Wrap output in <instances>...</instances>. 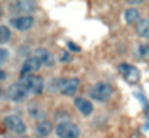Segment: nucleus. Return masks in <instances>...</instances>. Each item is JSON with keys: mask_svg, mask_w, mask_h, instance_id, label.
I'll return each instance as SVG.
<instances>
[{"mask_svg": "<svg viewBox=\"0 0 149 138\" xmlns=\"http://www.w3.org/2000/svg\"><path fill=\"white\" fill-rule=\"evenodd\" d=\"M40 67H42L40 61L36 56H29L24 60L23 66H21V72H23V76H31L32 72H37Z\"/></svg>", "mask_w": 149, "mask_h": 138, "instance_id": "nucleus-10", "label": "nucleus"}, {"mask_svg": "<svg viewBox=\"0 0 149 138\" xmlns=\"http://www.w3.org/2000/svg\"><path fill=\"white\" fill-rule=\"evenodd\" d=\"M68 47H69V50H71V51H80V47L75 45L74 42H68Z\"/></svg>", "mask_w": 149, "mask_h": 138, "instance_id": "nucleus-21", "label": "nucleus"}, {"mask_svg": "<svg viewBox=\"0 0 149 138\" xmlns=\"http://www.w3.org/2000/svg\"><path fill=\"white\" fill-rule=\"evenodd\" d=\"M19 82L26 87L27 93L29 95H40L45 88V82L40 76H36V74H31V76H23L19 79Z\"/></svg>", "mask_w": 149, "mask_h": 138, "instance_id": "nucleus-1", "label": "nucleus"}, {"mask_svg": "<svg viewBox=\"0 0 149 138\" xmlns=\"http://www.w3.org/2000/svg\"><path fill=\"white\" fill-rule=\"evenodd\" d=\"M136 34L143 39H149V18H139V21L135 26Z\"/></svg>", "mask_w": 149, "mask_h": 138, "instance_id": "nucleus-14", "label": "nucleus"}, {"mask_svg": "<svg viewBox=\"0 0 149 138\" xmlns=\"http://www.w3.org/2000/svg\"><path fill=\"white\" fill-rule=\"evenodd\" d=\"M0 18H2V11H0Z\"/></svg>", "mask_w": 149, "mask_h": 138, "instance_id": "nucleus-25", "label": "nucleus"}, {"mask_svg": "<svg viewBox=\"0 0 149 138\" xmlns=\"http://www.w3.org/2000/svg\"><path fill=\"white\" fill-rule=\"evenodd\" d=\"M11 39V31L8 26H0V45L7 43Z\"/></svg>", "mask_w": 149, "mask_h": 138, "instance_id": "nucleus-17", "label": "nucleus"}, {"mask_svg": "<svg viewBox=\"0 0 149 138\" xmlns=\"http://www.w3.org/2000/svg\"><path fill=\"white\" fill-rule=\"evenodd\" d=\"M148 51H149L148 45H139V50H138V53L141 55V56H144V55H148Z\"/></svg>", "mask_w": 149, "mask_h": 138, "instance_id": "nucleus-20", "label": "nucleus"}, {"mask_svg": "<svg viewBox=\"0 0 149 138\" xmlns=\"http://www.w3.org/2000/svg\"><path fill=\"white\" fill-rule=\"evenodd\" d=\"M19 138H27V137H24V135H21V137Z\"/></svg>", "mask_w": 149, "mask_h": 138, "instance_id": "nucleus-23", "label": "nucleus"}, {"mask_svg": "<svg viewBox=\"0 0 149 138\" xmlns=\"http://www.w3.org/2000/svg\"><path fill=\"white\" fill-rule=\"evenodd\" d=\"M123 19H125L127 24L138 22L139 21V11L136 8H133V6H128V8H125V11H123Z\"/></svg>", "mask_w": 149, "mask_h": 138, "instance_id": "nucleus-15", "label": "nucleus"}, {"mask_svg": "<svg viewBox=\"0 0 149 138\" xmlns=\"http://www.w3.org/2000/svg\"><path fill=\"white\" fill-rule=\"evenodd\" d=\"M10 26L18 31H29L34 26V16H13L10 19Z\"/></svg>", "mask_w": 149, "mask_h": 138, "instance_id": "nucleus-8", "label": "nucleus"}, {"mask_svg": "<svg viewBox=\"0 0 149 138\" xmlns=\"http://www.w3.org/2000/svg\"><path fill=\"white\" fill-rule=\"evenodd\" d=\"M53 130V124L50 120H40L36 125V137L37 138H47Z\"/></svg>", "mask_w": 149, "mask_h": 138, "instance_id": "nucleus-13", "label": "nucleus"}, {"mask_svg": "<svg viewBox=\"0 0 149 138\" xmlns=\"http://www.w3.org/2000/svg\"><path fill=\"white\" fill-rule=\"evenodd\" d=\"M119 72L122 74V77L127 80L128 83H138L139 82V77H141V74H139L138 67L133 66V64H127V63H122L119 64Z\"/></svg>", "mask_w": 149, "mask_h": 138, "instance_id": "nucleus-5", "label": "nucleus"}, {"mask_svg": "<svg viewBox=\"0 0 149 138\" xmlns=\"http://www.w3.org/2000/svg\"><path fill=\"white\" fill-rule=\"evenodd\" d=\"M5 138H13V137H5Z\"/></svg>", "mask_w": 149, "mask_h": 138, "instance_id": "nucleus-24", "label": "nucleus"}, {"mask_svg": "<svg viewBox=\"0 0 149 138\" xmlns=\"http://www.w3.org/2000/svg\"><path fill=\"white\" fill-rule=\"evenodd\" d=\"M8 60H10V51H8L7 48L0 47V69H2V66H3Z\"/></svg>", "mask_w": 149, "mask_h": 138, "instance_id": "nucleus-18", "label": "nucleus"}, {"mask_svg": "<svg viewBox=\"0 0 149 138\" xmlns=\"http://www.w3.org/2000/svg\"><path fill=\"white\" fill-rule=\"evenodd\" d=\"M7 79V72H5L3 69H0V82H2V80H5Z\"/></svg>", "mask_w": 149, "mask_h": 138, "instance_id": "nucleus-22", "label": "nucleus"}, {"mask_svg": "<svg viewBox=\"0 0 149 138\" xmlns=\"http://www.w3.org/2000/svg\"><path fill=\"white\" fill-rule=\"evenodd\" d=\"M59 61H61V63H69V61H71V53H69V51H61Z\"/></svg>", "mask_w": 149, "mask_h": 138, "instance_id": "nucleus-19", "label": "nucleus"}, {"mask_svg": "<svg viewBox=\"0 0 149 138\" xmlns=\"http://www.w3.org/2000/svg\"><path fill=\"white\" fill-rule=\"evenodd\" d=\"M112 95V87L106 82H96L90 88V98L95 101H107Z\"/></svg>", "mask_w": 149, "mask_h": 138, "instance_id": "nucleus-2", "label": "nucleus"}, {"mask_svg": "<svg viewBox=\"0 0 149 138\" xmlns=\"http://www.w3.org/2000/svg\"><path fill=\"white\" fill-rule=\"evenodd\" d=\"M11 10L21 13V16H32V13L36 11L37 5L36 2H31V0H19V2H13L10 3Z\"/></svg>", "mask_w": 149, "mask_h": 138, "instance_id": "nucleus-7", "label": "nucleus"}, {"mask_svg": "<svg viewBox=\"0 0 149 138\" xmlns=\"http://www.w3.org/2000/svg\"><path fill=\"white\" fill-rule=\"evenodd\" d=\"M34 56L40 61V64H42V66L52 67L53 64H55V58H53L52 51H48L47 48H37V50L34 51Z\"/></svg>", "mask_w": 149, "mask_h": 138, "instance_id": "nucleus-11", "label": "nucleus"}, {"mask_svg": "<svg viewBox=\"0 0 149 138\" xmlns=\"http://www.w3.org/2000/svg\"><path fill=\"white\" fill-rule=\"evenodd\" d=\"M3 125L8 128L10 132H13V133H18V135H24V132H26V124H24V120L19 117L18 114H10L7 116V117L3 119Z\"/></svg>", "mask_w": 149, "mask_h": 138, "instance_id": "nucleus-4", "label": "nucleus"}, {"mask_svg": "<svg viewBox=\"0 0 149 138\" xmlns=\"http://www.w3.org/2000/svg\"><path fill=\"white\" fill-rule=\"evenodd\" d=\"M63 83H64V79H61V77H56V79H52L48 82V85H47V90H48L50 93H55V92H59L63 87Z\"/></svg>", "mask_w": 149, "mask_h": 138, "instance_id": "nucleus-16", "label": "nucleus"}, {"mask_svg": "<svg viewBox=\"0 0 149 138\" xmlns=\"http://www.w3.org/2000/svg\"><path fill=\"white\" fill-rule=\"evenodd\" d=\"M79 87H80V80L75 79V77H69V79H64V83H63L59 93L68 95V96H74L77 93Z\"/></svg>", "mask_w": 149, "mask_h": 138, "instance_id": "nucleus-9", "label": "nucleus"}, {"mask_svg": "<svg viewBox=\"0 0 149 138\" xmlns=\"http://www.w3.org/2000/svg\"><path fill=\"white\" fill-rule=\"evenodd\" d=\"M74 106L77 108V111L80 112L82 116H90L91 112H93V104H91V101L87 98H84V96L74 98Z\"/></svg>", "mask_w": 149, "mask_h": 138, "instance_id": "nucleus-12", "label": "nucleus"}, {"mask_svg": "<svg viewBox=\"0 0 149 138\" xmlns=\"http://www.w3.org/2000/svg\"><path fill=\"white\" fill-rule=\"evenodd\" d=\"M7 95H8V98L11 99V101H16V103H19V101H23V99H26L27 98V90H26V87L23 85V83L18 80V82H15V83H11L10 87H8V92H7Z\"/></svg>", "mask_w": 149, "mask_h": 138, "instance_id": "nucleus-6", "label": "nucleus"}, {"mask_svg": "<svg viewBox=\"0 0 149 138\" xmlns=\"http://www.w3.org/2000/svg\"><path fill=\"white\" fill-rule=\"evenodd\" d=\"M58 138H79L80 137V128L69 120H61L55 128Z\"/></svg>", "mask_w": 149, "mask_h": 138, "instance_id": "nucleus-3", "label": "nucleus"}]
</instances>
